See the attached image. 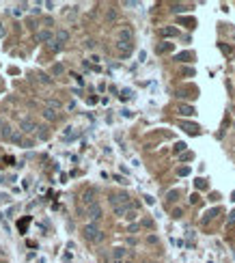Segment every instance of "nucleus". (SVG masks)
<instances>
[{
    "mask_svg": "<svg viewBox=\"0 0 235 263\" xmlns=\"http://www.w3.org/2000/svg\"><path fill=\"white\" fill-rule=\"evenodd\" d=\"M82 235H84V240H86V242H91V244H101V242L106 240V233H104V231H99L93 222H91V224H86L84 229H82Z\"/></svg>",
    "mask_w": 235,
    "mask_h": 263,
    "instance_id": "obj_1",
    "label": "nucleus"
},
{
    "mask_svg": "<svg viewBox=\"0 0 235 263\" xmlns=\"http://www.w3.org/2000/svg\"><path fill=\"white\" fill-rule=\"evenodd\" d=\"M97 201H95V188H86L82 192V196H80V211H84L86 214V209L91 205H95Z\"/></svg>",
    "mask_w": 235,
    "mask_h": 263,
    "instance_id": "obj_2",
    "label": "nucleus"
},
{
    "mask_svg": "<svg viewBox=\"0 0 235 263\" xmlns=\"http://www.w3.org/2000/svg\"><path fill=\"white\" fill-rule=\"evenodd\" d=\"M110 205L112 207H134L130 203V196L127 194H123V192H119V194H110Z\"/></svg>",
    "mask_w": 235,
    "mask_h": 263,
    "instance_id": "obj_3",
    "label": "nucleus"
},
{
    "mask_svg": "<svg viewBox=\"0 0 235 263\" xmlns=\"http://www.w3.org/2000/svg\"><path fill=\"white\" fill-rule=\"evenodd\" d=\"M101 216H104V211H101V205H99V203H95V205H91L89 209H86V218H89L91 222L101 220Z\"/></svg>",
    "mask_w": 235,
    "mask_h": 263,
    "instance_id": "obj_4",
    "label": "nucleus"
},
{
    "mask_svg": "<svg viewBox=\"0 0 235 263\" xmlns=\"http://www.w3.org/2000/svg\"><path fill=\"white\" fill-rule=\"evenodd\" d=\"M20 130L22 132H37V123L30 119V116H24V119H20Z\"/></svg>",
    "mask_w": 235,
    "mask_h": 263,
    "instance_id": "obj_5",
    "label": "nucleus"
},
{
    "mask_svg": "<svg viewBox=\"0 0 235 263\" xmlns=\"http://www.w3.org/2000/svg\"><path fill=\"white\" fill-rule=\"evenodd\" d=\"M132 48H134V45H132L130 41H117V50H119L121 56H130V54H132Z\"/></svg>",
    "mask_w": 235,
    "mask_h": 263,
    "instance_id": "obj_6",
    "label": "nucleus"
},
{
    "mask_svg": "<svg viewBox=\"0 0 235 263\" xmlns=\"http://www.w3.org/2000/svg\"><path fill=\"white\" fill-rule=\"evenodd\" d=\"M35 39H37L39 43H50V41H54V33H52V30H39V33L35 35Z\"/></svg>",
    "mask_w": 235,
    "mask_h": 263,
    "instance_id": "obj_7",
    "label": "nucleus"
},
{
    "mask_svg": "<svg viewBox=\"0 0 235 263\" xmlns=\"http://www.w3.org/2000/svg\"><path fill=\"white\" fill-rule=\"evenodd\" d=\"M117 41H130V43H132V28H127V26L121 28L117 33Z\"/></svg>",
    "mask_w": 235,
    "mask_h": 263,
    "instance_id": "obj_8",
    "label": "nucleus"
},
{
    "mask_svg": "<svg viewBox=\"0 0 235 263\" xmlns=\"http://www.w3.org/2000/svg\"><path fill=\"white\" fill-rule=\"evenodd\" d=\"M160 35L162 37H177L179 30H177L175 26H164V28H160Z\"/></svg>",
    "mask_w": 235,
    "mask_h": 263,
    "instance_id": "obj_9",
    "label": "nucleus"
},
{
    "mask_svg": "<svg viewBox=\"0 0 235 263\" xmlns=\"http://www.w3.org/2000/svg\"><path fill=\"white\" fill-rule=\"evenodd\" d=\"M125 255H127V250H125V248H121V246L112 248V259H117V261H123V259H125Z\"/></svg>",
    "mask_w": 235,
    "mask_h": 263,
    "instance_id": "obj_10",
    "label": "nucleus"
},
{
    "mask_svg": "<svg viewBox=\"0 0 235 263\" xmlns=\"http://www.w3.org/2000/svg\"><path fill=\"white\" fill-rule=\"evenodd\" d=\"M196 110L192 108V106H188V104H179V114L181 116H192Z\"/></svg>",
    "mask_w": 235,
    "mask_h": 263,
    "instance_id": "obj_11",
    "label": "nucleus"
},
{
    "mask_svg": "<svg viewBox=\"0 0 235 263\" xmlns=\"http://www.w3.org/2000/svg\"><path fill=\"white\" fill-rule=\"evenodd\" d=\"M179 125H181V127H183V130L188 132V134H198V130H201V127H198V125H196V123H186V121H181V123H179Z\"/></svg>",
    "mask_w": 235,
    "mask_h": 263,
    "instance_id": "obj_12",
    "label": "nucleus"
},
{
    "mask_svg": "<svg viewBox=\"0 0 235 263\" xmlns=\"http://www.w3.org/2000/svg\"><path fill=\"white\" fill-rule=\"evenodd\" d=\"M69 37H71V35H69V30H65V28L56 30V41H59V43H67Z\"/></svg>",
    "mask_w": 235,
    "mask_h": 263,
    "instance_id": "obj_13",
    "label": "nucleus"
},
{
    "mask_svg": "<svg viewBox=\"0 0 235 263\" xmlns=\"http://www.w3.org/2000/svg\"><path fill=\"white\" fill-rule=\"evenodd\" d=\"M37 138H39V140H48V138H50L48 125H39V127H37Z\"/></svg>",
    "mask_w": 235,
    "mask_h": 263,
    "instance_id": "obj_14",
    "label": "nucleus"
},
{
    "mask_svg": "<svg viewBox=\"0 0 235 263\" xmlns=\"http://www.w3.org/2000/svg\"><path fill=\"white\" fill-rule=\"evenodd\" d=\"M63 74H65V65H63V63H54V65H52V75L59 78V75H63Z\"/></svg>",
    "mask_w": 235,
    "mask_h": 263,
    "instance_id": "obj_15",
    "label": "nucleus"
},
{
    "mask_svg": "<svg viewBox=\"0 0 235 263\" xmlns=\"http://www.w3.org/2000/svg\"><path fill=\"white\" fill-rule=\"evenodd\" d=\"M43 119H45V121H56V119H59V114L54 112L52 108H45V110H43Z\"/></svg>",
    "mask_w": 235,
    "mask_h": 263,
    "instance_id": "obj_16",
    "label": "nucleus"
},
{
    "mask_svg": "<svg viewBox=\"0 0 235 263\" xmlns=\"http://www.w3.org/2000/svg\"><path fill=\"white\" fill-rule=\"evenodd\" d=\"M156 50H157V54H166V52H171V50H173V43H160Z\"/></svg>",
    "mask_w": 235,
    "mask_h": 263,
    "instance_id": "obj_17",
    "label": "nucleus"
},
{
    "mask_svg": "<svg viewBox=\"0 0 235 263\" xmlns=\"http://www.w3.org/2000/svg\"><path fill=\"white\" fill-rule=\"evenodd\" d=\"M194 58V54L192 52H181V54H177L175 60H181V63H186V60H192Z\"/></svg>",
    "mask_w": 235,
    "mask_h": 263,
    "instance_id": "obj_18",
    "label": "nucleus"
},
{
    "mask_svg": "<svg viewBox=\"0 0 235 263\" xmlns=\"http://www.w3.org/2000/svg\"><path fill=\"white\" fill-rule=\"evenodd\" d=\"M171 9H173V13H183V11H188L190 7H188V4H173Z\"/></svg>",
    "mask_w": 235,
    "mask_h": 263,
    "instance_id": "obj_19",
    "label": "nucleus"
},
{
    "mask_svg": "<svg viewBox=\"0 0 235 263\" xmlns=\"http://www.w3.org/2000/svg\"><path fill=\"white\" fill-rule=\"evenodd\" d=\"M11 136H13V130H11L9 125H4V127H2V138H4V140H11Z\"/></svg>",
    "mask_w": 235,
    "mask_h": 263,
    "instance_id": "obj_20",
    "label": "nucleus"
},
{
    "mask_svg": "<svg viewBox=\"0 0 235 263\" xmlns=\"http://www.w3.org/2000/svg\"><path fill=\"white\" fill-rule=\"evenodd\" d=\"M179 74H181V75H188V78H192L196 71L192 69V67H181V69H179Z\"/></svg>",
    "mask_w": 235,
    "mask_h": 263,
    "instance_id": "obj_21",
    "label": "nucleus"
},
{
    "mask_svg": "<svg viewBox=\"0 0 235 263\" xmlns=\"http://www.w3.org/2000/svg\"><path fill=\"white\" fill-rule=\"evenodd\" d=\"M37 80H39L41 84H52V78L45 75V74H37Z\"/></svg>",
    "mask_w": 235,
    "mask_h": 263,
    "instance_id": "obj_22",
    "label": "nucleus"
},
{
    "mask_svg": "<svg viewBox=\"0 0 235 263\" xmlns=\"http://www.w3.org/2000/svg\"><path fill=\"white\" fill-rule=\"evenodd\" d=\"M48 50H50V52H59V50H60V43L56 41V39H54V41H50V43H48Z\"/></svg>",
    "mask_w": 235,
    "mask_h": 263,
    "instance_id": "obj_23",
    "label": "nucleus"
},
{
    "mask_svg": "<svg viewBox=\"0 0 235 263\" xmlns=\"http://www.w3.org/2000/svg\"><path fill=\"white\" fill-rule=\"evenodd\" d=\"M179 22H181V24H186L188 28H194V26H196V22H194V19H192V18H181V19H179Z\"/></svg>",
    "mask_w": 235,
    "mask_h": 263,
    "instance_id": "obj_24",
    "label": "nucleus"
},
{
    "mask_svg": "<svg viewBox=\"0 0 235 263\" xmlns=\"http://www.w3.org/2000/svg\"><path fill=\"white\" fill-rule=\"evenodd\" d=\"M48 108L59 110V108H60V101H59V99H48Z\"/></svg>",
    "mask_w": 235,
    "mask_h": 263,
    "instance_id": "obj_25",
    "label": "nucleus"
},
{
    "mask_svg": "<svg viewBox=\"0 0 235 263\" xmlns=\"http://www.w3.org/2000/svg\"><path fill=\"white\" fill-rule=\"evenodd\" d=\"M216 214H220V209H212V211H207V214H205V218H203V222H207V220H212V218H214Z\"/></svg>",
    "mask_w": 235,
    "mask_h": 263,
    "instance_id": "obj_26",
    "label": "nucleus"
},
{
    "mask_svg": "<svg viewBox=\"0 0 235 263\" xmlns=\"http://www.w3.org/2000/svg\"><path fill=\"white\" fill-rule=\"evenodd\" d=\"M112 211H115L117 216H125V214H127L130 209H127V207H112Z\"/></svg>",
    "mask_w": 235,
    "mask_h": 263,
    "instance_id": "obj_27",
    "label": "nucleus"
},
{
    "mask_svg": "<svg viewBox=\"0 0 235 263\" xmlns=\"http://www.w3.org/2000/svg\"><path fill=\"white\" fill-rule=\"evenodd\" d=\"M157 242H160V240H157V235H153V233H151V235H147V244H149V246H156Z\"/></svg>",
    "mask_w": 235,
    "mask_h": 263,
    "instance_id": "obj_28",
    "label": "nucleus"
},
{
    "mask_svg": "<svg viewBox=\"0 0 235 263\" xmlns=\"http://www.w3.org/2000/svg\"><path fill=\"white\" fill-rule=\"evenodd\" d=\"M136 211H134V209H130V211H127V214H125V220H130V222H132V220H136Z\"/></svg>",
    "mask_w": 235,
    "mask_h": 263,
    "instance_id": "obj_29",
    "label": "nucleus"
},
{
    "mask_svg": "<svg viewBox=\"0 0 235 263\" xmlns=\"http://www.w3.org/2000/svg\"><path fill=\"white\" fill-rule=\"evenodd\" d=\"M186 151V142H175V153H183Z\"/></svg>",
    "mask_w": 235,
    "mask_h": 263,
    "instance_id": "obj_30",
    "label": "nucleus"
},
{
    "mask_svg": "<svg viewBox=\"0 0 235 263\" xmlns=\"http://www.w3.org/2000/svg\"><path fill=\"white\" fill-rule=\"evenodd\" d=\"M140 224H142V226H147V229H153V220H151V218H145V220H142Z\"/></svg>",
    "mask_w": 235,
    "mask_h": 263,
    "instance_id": "obj_31",
    "label": "nucleus"
},
{
    "mask_svg": "<svg viewBox=\"0 0 235 263\" xmlns=\"http://www.w3.org/2000/svg\"><path fill=\"white\" fill-rule=\"evenodd\" d=\"M28 222H30V218H24V220L20 222V231H22V233L26 231V226H28Z\"/></svg>",
    "mask_w": 235,
    "mask_h": 263,
    "instance_id": "obj_32",
    "label": "nucleus"
},
{
    "mask_svg": "<svg viewBox=\"0 0 235 263\" xmlns=\"http://www.w3.org/2000/svg\"><path fill=\"white\" fill-rule=\"evenodd\" d=\"M196 188H198V190H205V188H207L205 179H196Z\"/></svg>",
    "mask_w": 235,
    "mask_h": 263,
    "instance_id": "obj_33",
    "label": "nucleus"
},
{
    "mask_svg": "<svg viewBox=\"0 0 235 263\" xmlns=\"http://www.w3.org/2000/svg\"><path fill=\"white\" fill-rule=\"evenodd\" d=\"M177 173H179L181 177H186V175H190V168H188V166H181V168L177 170Z\"/></svg>",
    "mask_w": 235,
    "mask_h": 263,
    "instance_id": "obj_34",
    "label": "nucleus"
},
{
    "mask_svg": "<svg viewBox=\"0 0 235 263\" xmlns=\"http://www.w3.org/2000/svg\"><path fill=\"white\" fill-rule=\"evenodd\" d=\"M11 140H13V142H22V134H20V132H15V134L11 136Z\"/></svg>",
    "mask_w": 235,
    "mask_h": 263,
    "instance_id": "obj_35",
    "label": "nucleus"
},
{
    "mask_svg": "<svg viewBox=\"0 0 235 263\" xmlns=\"http://www.w3.org/2000/svg\"><path fill=\"white\" fill-rule=\"evenodd\" d=\"M138 229H140V224H130L127 226V233H136Z\"/></svg>",
    "mask_w": 235,
    "mask_h": 263,
    "instance_id": "obj_36",
    "label": "nucleus"
},
{
    "mask_svg": "<svg viewBox=\"0 0 235 263\" xmlns=\"http://www.w3.org/2000/svg\"><path fill=\"white\" fill-rule=\"evenodd\" d=\"M130 95H132V91L125 89V91H121V99H130Z\"/></svg>",
    "mask_w": 235,
    "mask_h": 263,
    "instance_id": "obj_37",
    "label": "nucleus"
},
{
    "mask_svg": "<svg viewBox=\"0 0 235 263\" xmlns=\"http://www.w3.org/2000/svg\"><path fill=\"white\" fill-rule=\"evenodd\" d=\"M84 45H86V48H89V50H93V48H95V41H93V39H89V41H86V43H84Z\"/></svg>",
    "mask_w": 235,
    "mask_h": 263,
    "instance_id": "obj_38",
    "label": "nucleus"
},
{
    "mask_svg": "<svg viewBox=\"0 0 235 263\" xmlns=\"http://www.w3.org/2000/svg\"><path fill=\"white\" fill-rule=\"evenodd\" d=\"M220 50H222V52H224V54H231V52H233V50H231V48H227V45H222V43H220Z\"/></svg>",
    "mask_w": 235,
    "mask_h": 263,
    "instance_id": "obj_39",
    "label": "nucleus"
},
{
    "mask_svg": "<svg viewBox=\"0 0 235 263\" xmlns=\"http://www.w3.org/2000/svg\"><path fill=\"white\" fill-rule=\"evenodd\" d=\"M190 203H192V205L198 203V194H192V196H190Z\"/></svg>",
    "mask_w": 235,
    "mask_h": 263,
    "instance_id": "obj_40",
    "label": "nucleus"
},
{
    "mask_svg": "<svg viewBox=\"0 0 235 263\" xmlns=\"http://www.w3.org/2000/svg\"><path fill=\"white\" fill-rule=\"evenodd\" d=\"M145 201H147V205H153V203H156V199H153V196H145Z\"/></svg>",
    "mask_w": 235,
    "mask_h": 263,
    "instance_id": "obj_41",
    "label": "nucleus"
},
{
    "mask_svg": "<svg viewBox=\"0 0 235 263\" xmlns=\"http://www.w3.org/2000/svg\"><path fill=\"white\" fill-rule=\"evenodd\" d=\"M22 145H24V147L28 149V147H33V140H22Z\"/></svg>",
    "mask_w": 235,
    "mask_h": 263,
    "instance_id": "obj_42",
    "label": "nucleus"
},
{
    "mask_svg": "<svg viewBox=\"0 0 235 263\" xmlns=\"http://www.w3.org/2000/svg\"><path fill=\"white\" fill-rule=\"evenodd\" d=\"M181 160H183V162H186V160H192V153H183V155H181Z\"/></svg>",
    "mask_w": 235,
    "mask_h": 263,
    "instance_id": "obj_43",
    "label": "nucleus"
},
{
    "mask_svg": "<svg viewBox=\"0 0 235 263\" xmlns=\"http://www.w3.org/2000/svg\"><path fill=\"white\" fill-rule=\"evenodd\" d=\"M115 18H117V13H115V11L110 9V11H108V19H115Z\"/></svg>",
    "mask_w": 235,
    "mask_h": 263,
    "instance_id": "obj_44",
    "label": "nucleus"
},
{
    "mask_svg": "<svg viewBox=\"0 0 235 263\" xmlns=\"http://www.w3.org/2000/svg\"><path fill=\"white\" fill-rule=\"evenodd\" d=\"M0 26H2V24H0ZM4 35H7V30H4V28H0V37H4Z\"/></svg>",
    "mask_w": 235,
    "mask_h": 263,
    "instance_id": "obj_45",
    "label": "nucleus"
},
{
    "mask_svg": "<svg viewBox=\"0 0 235 263\" xmlns=\"http://www.w3.org/2000/svg\"><path fill=\"white\" fill-rule=\"evenodd\" d=\"M112 263H125V261H117V259H112Z\"/></svg>",
    "mask_w": 235,
    "mask_h": 263,
    "instance_id": "obj_46",
    "label": "nucleus"
},
{
    "mask_svg": "<svg viewBox=\"0 0 235 263\" xmlns=\"http://www.w3.org/2000/svg\"><path fill=\"white\" fill-rule=\"evenodd\" d=\"M125 263H134V261H132V259H127V261H125Z\"/></svg>",
    "mask_w": 235,
    "mask_h": 263,
    "instance_id": "obj_47",
    "label": "nucleus"
},
{
    "mask_svg": "<svg viewBox=\"0 0 235 263\" xmlns=\"http://www.w3.org/2000/svg\"><path fill=\"white\" fill-rule=\"evenodd\" d=\"M0 130H2V119H0Z\"/></svg>",
    "mask_w": 235,
    "mask_h": 263,
    "instance_id": "obj_48",
    "label": "nucleus"
}]
</instances>
